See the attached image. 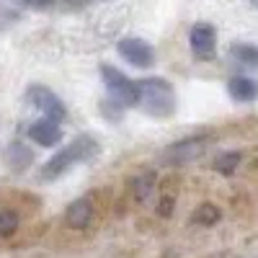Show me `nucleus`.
<instances>
[{
    "label": "nucleus",
    "instance_id": "nucleus-3",
    "mask_svg": "<svg viewBox=\"0 0 258 258\" xmlns=\"http://www.w3.org/2000/svg\"><path fill=\"white\" fill-rule=\"evenodd\" d=\"M101 75H103V83L109 93L121 103V106H140V80H129L121 70L111 68V64H103L101 68Z\"/></svg>",
    "mask_w": 258,
    "mask_h": 258
},
{
    "label": "nucleus",
    "instance_id": "nucleus-11",
    "mask_svg": "<svg viewBox=\"0 0 258 258\" xmlns=\"http://www.w3.org/2000/svg\"><path fill=\"white\" fill-rule=\"evenodd\" d=\"M16 227H18V214L11 212V209L0 212V238H6V235L16 232Z\"/></svg>",
    "mask_w": 258,
    "mask_h": 258
},
{
    "label": "nucleus",
    "instance_id": "nucleus-14",
    "mask_svg": "<svg viewBox=\"0 0 258 258\" xmlns=\"http://www.w3.org/2000/svg\"><path fill=\"white\" fill-rule=\"evenodd\" d=\"M16 21H18V13H16V11H11V8H6V6H0V29L13 26Z\"/></svg>",
    "mask_w": 258,
    "mask_h": 258
},
{
    "label": "nucleus",
    "instance_id": "nucleus-1",
    "mask_svg": "<svg viewBox=\"0 0 258 258\" xmlns=\"http://www.w3.org/2000/svg\"><path fill=\"white\" fill-rule=\"evenodd\" d=\"M140 106L150 116H170L176 111V93L165 78L140 80Z\"/></svg>",
    "mask_w": 258,
    "mask_h": 258
},
{
    "label": "nucleus",
    "instance_id": "nucleus-6",
    "mask_svg": "<svg viewBox=\"0 0 258 258\" xmlns=\"http://www.w3.org/2000/svg\"><path fill=\"white\" fill-rule=\"evenodd\" d=\"M29 137L36 145H41V147H52V145H57L62 140V126H59V121L44 116V119H39V121H34L29 126Z\"/></svg>",
    "mask_w": 258,
    "mask_h": 258
},
{
    "label": "nucleus",
    "instance_id": "nucleus-10",
    "mask_svg": "<svg viewBox=\"0 0 258 258\" xmlns=\"http://www.w3.org/2000/svg\"><path fill=\"white\" fill-rule=\"evenodd\" d=\"M230 54L238 62H243V64H253V68H258V47H253V44H232Z\"/></svg>",
    "mask_w": 258,
    "mask_h": 258
},
{
    "label": "nucleus",
    "instance_id": "nucleus-13",
    "mask_svg": "<svg viewBox=\"0 0 258 258\" xmlns=\"http://www.w3.org/2000/svg\"><path fill=\"white\" fill-rule=\"evenodd\" d=\"M238 163H240V155H238V153H230V155H222V158L217 160V168L222 170V173H230V170L238 165Z\"/></svg>",
    "mask_w": 258,
    "mask_h": 258
},
{
    "label": "nucleus",
    "instance_id": "nucleus-7",
    "mask_svg": "<svg viewBox=\"0 0 258 258\" xmlns=\"http://www.w3.org/2000/svg\"><path fill=\"white\" fill-rule=\"evenodd\" d=\"M188 41H191L194 54L209 57L214 52V47H217V34H214V29L209 24H197L191 29V34H188Z\"/></svg>",
    "mask_w": 258,
    "mask_h": 258
},
{
    "label": "nucleus",
    "instance_id": "nucleus-9",
    "mask_svg": "<svg viewBox=\"0 0 258 258\" xmlns=\"http://www.w3.org/2000/svg\"><path fill=\"white\" fill-rule=\"evenodd\" d=\"M227 93H230L235 101L250 103V101H255V98H258V83H255V80H250V78L238 75V78H232V80L227 83Z\"/></svg>",
    "mask_w": 258,
    "mask_h": 258
},
{
    "label": "nucleus",
    "instance_id": "nucleus-2",
    "mask_svg": "<svg viewBox=\"0 0 258 258\" xmlns=\"http://www.w3.org/2000/svg\"><path fill=\"white\" fill-rule=\"evenodd\" d=\"M93 153H96V140L88 137V135H80V137H75L70 145H64L54 158H49V160L44 163V168H41V176H44V178H57V176L64 173V170H70L73 165L88 160Z\"/></svg>",
    "mask_w": 258,
    "mask_h": 258
},
{
    "label": "nucleus",
    "instance_id": "nucleus-16",
    "mask_svg": "<svg viewBox=\"0 0 258 258\" xmlns=\"http://www.w3.org/2000/svg\"><path fill=\"white\" fill-rule=\"evenodd\" d=\"M250 3H253V6H258V0H250Z\"/></svg>",
    "mask_w": 258,
    "mask_h": 258
},
{
    "label": "nucleus",
    "instance_id": "nucleus-12",
    "mask_svg": "<svg viewBox=\"0 0 258 258\" xmlns=\"http://www.w3.org/2000/svg\"><path fill=\"white\" fill-rule=\"evenodd\" d=\"M194 220H197L199 225H212V222L220 220V212H217V207H214V204H204L197 212V217H194Z\"/></svg>",
    "mask_w": 258,
    "mask_h": 258
},
{
    "label": "nucleus",
    "instance_id": "nucleus-15",
    "mask_svg": "<svg viewBox=\"0 0 258 258\" xmlns=\"http://www.w3.org/2000/svg\"><path fill=\"white\" fill-rule=\"evenodd\" d=\"M147 183H153V176H142V178L137 181V186H140L137 199H145V197H147V191H150V186H147Z\"/></svg>",
    "mask_w": 258,
    "mask_h": 258
},
{
    "label": "nucleus",
    "instance_id": "nucleus-8",
    "mask_svg": "<svg viewBox=\"0 0 258 258\" xmlns=\"http://www.w3.org/2000/svg\"><path fill=\"white\" fill-rule=\"evenodd\" d=\"M91 220H93V202L91 199H75L70 207H68V212H64V222H68L73 230H85L91 225Z\"/></svg>",
    "mask_w": 258,
    "mask_h": 258
},
{
    "label": "nucleus",
    "instance_id": "nucleus-4",
    "mask_svg": "<svg viewBox=\"0 0 258 258\" xmlns=\"http://www.w3.org/2000/svg\"><path fill=\"white\" fill-rule=\"evenodd\" d=\"M26 98L29 103L39 114H44L47 119H54V121H62L68 116V109H64V103L57 93H52L47 85H29L26 88Z\"/></svg>",
    "mask_w": 258,
    "mask_h": 258
},
{
    "label": "nucleus",
    "instance_id": "nucleus-5",
    "mask_svg": "<svg viewBox=\"0 0 258 258\" xmlns=\"http://www.w3.org/2000/svg\"><path fill=\"white\" fill-rule=\"evenodd\" d=\"M119 54L129 62V64H135V68H150V64L155 62V52H153V47L147 44V41H142V39H121L119 41Z\"/></svg>",
    "mask_w": 258,
    "mask_h": 258
}]
</instances>
